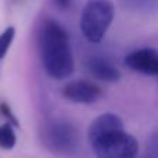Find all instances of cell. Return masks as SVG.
<instances>
[{"label":"cell","instance_id":"cell-13","mask_svg":"<svg viewBox=\"0 0 158 158\" xmlns=\"http://www.w3.org/2000/svg\"><path fill=\"white\" fill-rule=\"evenodd\" d=\"M71 2L72 0H53L56 7L60 8V10H68L69 6H71Z\"/></svg>","mask_w":158,"mask_h":158},{"label":"cell","instance_id":"cell-8","mask_svg":"<svg viewBox=\"0 0 158 158\" xmlns=\"http://www.w3.org/2000/svg\"><path fill=\"white\" fill-rule=\"evenodd\" d=\"M17 143V136L14 132V125L6 122L0 125V148L3 150H11Z\"/></svg>","mask_w":158,"mask_h":158},{"label":"cell","instance_id":"cell-10","mask_svg":"<svg viewBox=\"0 0 158 158\" xmlns=\"http://www.w3.org/2000/svg\"><path fill=\"white\" fill-rule=\"evenodd\" d=\"M146 156L147 158H158V129L150 136L146 147Z\"/></svg>","mask_w":158,"mask_h":158},{"label":"cell","instance_id":"cell-5","mask_svg":"<svg viewBox=\"0 0 158 158\" xmlns=\"http://www.w3.org/2000/svg\"><path fill=\"white\" fill-rule=\"evenodd\" d=\"M64 98L75 104H93L100 100L103 90L92 81H72L68 82L61 90Z\"/></svg>","mask_w":158,"mask_h":158},{"label":"cell","instance_id":"cell-2","mask_svg":"<svg viewBox=\"0 0 158 158\" xmlns=\"http://www.w3.org/2000/svg\"><path fill=\"white\" fill-rule=\"evenodd\" d=\"M115 7L111 0H89L81 14V32L87 42L100 43L111 27Z\"/></svg>","mask_w":158,"mask_h":158},{"label":"cell","instance_id":"cell-3","mask_svg":"<svg viewBox=\"0 0 158 158\" xmlns=\"http://www.w3.org/2000/svg\"><path fill=\"white\" fill-rule=\"evenodd\" d=\"M93 153L97 158H136L139 142L125 128L111 129L89 139Z\"/></svg>","mask_w":158,"mask_h":158},{"label":"cell","instance_id":"cell-6","mask_svg":"<svg viewBox=\"0 0 158 158\" xmlns=\"http://www.w3.org/2000/svg\"><path fill=\"white\" fill-rule=\"evenodd\" d=\"M125 65L131 71L143 75L158 77V50L144 47L129 53L125 57Z\"/></svg>","mask_w":158,"mask_h":158},{"label":"cell","instance_id":"cell-11","mask_svg":"<svg viewBox=\"0 0 158 158\" xmlns=\"http://www.w3.org/2000/svg\"><path fill=\"white\" fill-rule=\"evenodd\" d=\"M125 3L131 4L133 8H139V10H151V8L157 7L158 0H125Z\"/></svg>","mask_w":158,"mask_h":158},{"label":"cell","instance_id":"cell-7","mask_svg":"<svg viewBox=\"0 0 158 158\" xmlns=\"http://www.w3.org/2000/svg\"><path fill=\"white\" fill-rule=\"evenodd\" d=\"M85 67L89 71V74L98 81L114 83V82H118L121 79V71L106 58L90 57L86 60Z\"/></svg>","mask_w":158,"mask_h":158},{"label":"cell","instance_id":"cell-1","mask_svg":"<svg viewBox=\"0 0 158 158\" xmlns=\"http://www.w3.org/2000/svg\"><path fill=\"white\" fill-rule=\"evenodd\" d=\"M39 50L43 68L50 78L63 81L72 75L75 68L69 35L56 19L47 18L39 32Z\"/></svg>","mask_w":158,"mask_h":158},{"label":"cell","instance_id":"cell-4","mask_svg":"<svg viewBox=\"0 0 158 158\" xmlns=\"http://www.w3.org/2000/svg\"><path fill=\"white\" fill-rule=\"evenodd\" d=\"M42 140L50 153L60 157H72L79 150L78 129L65 121L47 123L42 132Z\"/></svg>","mask_w":158,"mask_h":158},{"label":"cell","instance_id":"cell-9","mask_svg":"<svg viewBox=\"0 0 158 158\" xmlns=\"http://www.w3.org/2000/svg\"><path fill=\"white\" fill-rule=\"evenodd\" d=\"M14 38H15V28L14 27H7L0 33V60L6 57L7 52L13 44Z\"/></svg>","mask_w":158,"mask_h":158},{"label":"cell","instance_id":"cell-12","mask_svg":"<svg viewBox=\"0 0 158 158\" xmlns=\"http://www.w3.org/2000/svg\"><path fill=\"white\" fill-rule=\"evenodd\" d=\"M0 112H2V114L7 118V122L13 123L14 126H18V119H17V117L13 114V111H11L10 106H8L7 103H2V104H0Z\"/></svg>","mask_w":158,"mask_h":158}]
</instances>
